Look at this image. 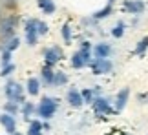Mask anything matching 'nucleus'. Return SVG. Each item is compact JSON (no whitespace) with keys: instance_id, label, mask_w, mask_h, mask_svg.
I'll use <instances>...</instances> for the list:
<instances>
[{"instance_id":"1","label":"nucleus","mask_w":148,"mask_h":135,"mask_svg":"<svg viewBox=\"0 0 148 135\" xmlns=\"http://www.w3.org/2000/svg\"><path fill=\"white\" fill-rule=\"evenodd\" d=\"M18 26H20V16L16 13H8L0 16V44L9 40L11 37H15Z\"/></svg>"},{"instance_id":"2","label":"nucleus","mask_w":148,"mask_h":135,"mask_svg":"<svg viewBox=\"0 0 148 135\" xmlns=\"http://www.w3.org/2000/svg\"><path fill=\"white\" fill-rule=\"evenodd\" d=\"M59 104H60V99L57 97H49V95H44L40 99V102L37 104V115L40 121H49L53 119L57 110H59Z\"/></svg>"},{"instance_id":"3","label":"nucleus","mask_w":148,"mask_h":135,"mask_svg":"<svg viewBox=\"0 0 148 135\" xmlns=\"http://www.w3.org/2000/svg\"><path fill=\"white\" fill-rule=\"evenodd\" d=\"M4 95L8 100H13L20 106L26 102V88L13 78H8V82L4 84Z\"/></svg>"},{"instance_id":"4","label":"nucleus","mask_w":148,"mask_h":135,"mask_svg":"<svg viewBox=\"0 0 148 135\" xmlns=\"http://www.w3.org/2000/svg\"><path fill=\"white\" fill-rule=\"evenodd\" d=\"M37 26H38V18L29 16L24 20V35H26V44L29 48H35L38 42V33H37Z\"/></svg>"},{"instance_id":"5","label":"nucleus","mask_w":148,"mask_h":135,"mask_svg":"<svg viewBox=\"0 0 148 135\" xmlns=\"http://www.w3.org/2000/svg\"><path fill=\"white\" fill-rule=\"evenodd\" d=\"M42 57H44V64H46V66L55 68L62 59H64V51H62V48H60V46L53 44V46H49V48H44V49H42Z\"/></svg>"},{"instance_id":"6","label":"nucleus","mask_w":148,"mask_h":135,"mask_svg":"<svg viewBox=\"0 0 148 135\" xmlns=\"http://www.w3.org/2000/svg\"><path fill=\"white\" fill-rule=\"evenodd\" d=\"M93 60V55L92 51H84V49H77L75 53L71 55L70 59V64L73 70H84V68H88L90 62Z\"/></svg>"},{"instance_id":"7","label":"nucleus","mask_w":148,"mask_h":135,"mask_svg":"<svg viewBox=\"0 0 148 135\" xmlns=\"http://www.w3.org/2000/svg\"><path fill=\"white\" fill-rule=\"evenodd\" d=\"M92 110H93L95 115H108V113H112V111H113V104H112V100L108 99V97L99 95V97L93 99Z\"/></svg>"},{"instance_id":"8","label":"nucleus","mask_w":148,"mask_h":135,"mask_svg":"<svg viewBox=\"0 0 148 135\" xmlns=\"http://www.w3.org/2000/svg\"><path fill=\"white\" fill-rule=\"evenodd\" d=\"M88 68L92 70L93 75H108L113 71V62L110 59H93Z\"/></svg>"},{"instance_id":"9","label":"nucleus","mask_w":148,"mask_h":135,"mask_svg":"<svg viewBox=\"0 0 148 135\" xmlns=\"http://www.w3.org/2000/svg\"><path fill=\"white\" fill-rule=\"evenodd\" d=\"M128 99H130V88L128 86H124V88H121L117 91V95H115V99H113V111L115 113H121V111L126 108V104H128Z\"/></svg>"},{"instance_id":"10","label":"nucleus","mask_w":148,"mask_h":135,"mask_svg":"<svg viewBox=\"0 0 148 135\" xmlns=\"http://www.w3.org/2000/svg\"><path fill=\"white\" fill-rule=\"evenodd\" d=\"M92 55H93V59H110L113 55V48H112V44H108V42L102 40V42L93 44Z\"/></svg>"},{"instance_id":"11","label":"nucleus","mask_w":148,"mask_h":135,"mask_svg":"<svg viewBox=\"0 0 148 135\" xmlns=\"http://www.w3.org/2000/svg\"><path fill=\"white\" fill-rule=\"evenodd\" d=\"M123 9L126 11L128 15L139 16V15L146 9V5H145L143 0H123Z\"/></svg>"},{"instance_id":"12","label":"nucleus","mask_w":148,"mask_h":135,"mask_svg":"<svg viewBox=\"0 0 148 135\" xmlns=\"http://www.w3.org/2000/svg\"><path fill=\"white\" fill-rule=\"evenodd\" d=\"M66 102L71 106V108H82L84 106V100H82V95H81V89L77 88H70L66 91Z\"/></svg>"},{"instance_id":"13","label":"nucleus","mask_w":148,"mask_h":135,"mask_svg":"<svg viewBox=\"0 0 148 135\" xmlns=\"http://www.w3.org/2000/svg\"><path fill=\"white\" fill-rule=\"evenodd\" d=\"M0 126L4 128V132L8 135H13L16 132V119L15 115H9V113H0Z\"/></svg>"},{"instance_id":"14","label":"nucleus","mask_w":148,"mask_h":135,"mask_svg":"<svg viewBox=\"0 0 148 135\" xmlns=\"http://www.w3.org/2000/svg\"><path fill=\"white\" fill-rule=\"evenodd\" d=\"M53 75H55V70L51 66L44 64L42 70H40V75H38L40 84H42V86H46V88H51V86H53Z\"/></svg>"},{"instance_id":"15","label":"nucleus","mask_w":148,"mask_h":135,"mask_svg":"<svg viewBox=\"0 0 148 135\" xmlns=\"http://www.w3.org/2000/svg\"><path fill=\"white\" fill-rule=\"evenodd\" d=\"M40 88H42V84H40V78L38 77H29L27 78V82H26V93L27 95L37 97V95L40 93Z\"/></svg>"},{"instance_id":"16","label":"nucleus","mask_w":148,"mask_h":135,"mask_svg":"<svg viewBox=\"0 0 148 135\" xmlns=\"http://www.w3.org/2000/svg\"><path fill=\"white\" fill-rule=\"evenodd\" d=\"M37 113V104L35 102H31V100H26L24 104L20 106V115L24 117V121L29 122L31 121V117Z\"/></svg>"},{"instance_id":"17","label":"nucleus","mask_w":148,"mask_h":135,"mask_svg":"<svg viewBox=\"0 0 148 135\" xmlns=\"http://www.w3.org/2000/svg\"><path fill=\"white\" fill-rule=\"evenodd\" d=\"M68 80H70L68 73L62 71V70H57L55 75H53V88H62V86H66Z\"/></svg>"},{"instance_id":"18","label":"nucleus","mask_w":148,"mask_h":135,"mask_svg":"<svg viewBox=\"0 0 148 135\" xmlns=\"http://www.w3.org/2000/svg\"><path fill=\"white\" fill-rule=\"evenodd\" d=\"M37 5L40 7V11L44 15H53L57 11V5L53 0H37Z\"/></svg>"},{"instance_id":"19","label":"nucleus","mask_w":148,"mask_h":135,"mask_svg":"<svg viewBox=\"0 0 148 135\" xmlns=\"http://www.w3.org/2000/svg\"><path fill=\"white\" fill-rule=\"evenodd\" d=\"M26 135H44L42 121L40 119H31L29 121V126H27V133Z\"/></svg>"},{"instance_id":"20","label":"nucleus","mask_w":148,"mask_h":135,"mask_svg":"<svg viewBox=\"0 0 148 135\" xmlns=\"http://www.w3.org/2000/svg\"><path fill=\"white\" fill-rule=\"evenodd\" d=\"M112 11H113V5H110V4H106L104 7H101V9H97L95 13H92V18L93 20H104V18H108V16L112 15Z\"/></svg>"},{"instance_id":"21","label":"nucleus","mask_w":148,"mask_h":135,"mask_svg":"<svg viewBox=\"0 0 148 135\" xmlns=\"http://www.w3.org/2000/svg\"><path fill=\"white\" fill-rule=\"evenodd\" d=\"M60 37H62V40H64V44H68L70 46L71 40H73V31H71V26L68 24V22H64L60 27Z\"/></svg>"},{"instance_id":"22","label":"nucleus","mask_w":148,"mask_h":135,"mask_svg":"<svg viewBox=\"0 0 148 135\" xmlns=\"http://www.w3.org/2000/svg\"><path fill=\"white\" fill-rule=\"evenodd\" d=\"M124 33H126V24H124L123 20H119L117 24L110 29V35H112L113 38H123V37H124Z\"/></svg>"},{"instance_id":"23","label":"nucleus","mask_w":148,"mask_h":135,"mask_svg":"<svg viewBox=\"0 0 148 135\" xmlns=\"http://www.w3.org/2000/svg\"><path fill=\"white\" fill-rule=\"evenodd\" d=\"M18 48H20V38L16 37V35H15V37H11L9 40H5V42L2 44V49H8V51H11V53L16 51Z\"/></svg>"},{"instance_id":"24","label":"nucleus","mask_w":148,"mask_h":135,"mask_svg":"<svg viewBox=\"0 0 148 135\" xmlns=\"http://www.w3.org/2000/svg\"><path fill=\"white\" fill-rule=\"evenodd\" d=\"M146 49H148V35L143 37L141 40H137V44H135V49H134V53L137 55V57H143V55L146 53Z\"/></svg>"},{"instance_id":"25","label":"nucleus","mask_w":148,"mask_h":135,"mask_svg":"<svg viewBox=\"0 0 148 135\" xmlns=\"http://www.w3.org/2000/svg\"><path fill=\"white\" fill-rule=\"evenodd\" d=\"M81 95H82L84 104H92L93 99L97 97V95H95V91H93V88H82V89H81Z\"/></svg>"},{"instance_id":"26","label":"nucleus","mask_w":148,"mask_h":135,"mask_svg":"<svg viewBox=\"0 0 148 135\" xmlns=\"http://www.w3.org/2000/svg\"><path fill=\"white\" fill-rule=\"evenodd\" d=\"M20 111V104L13 102V100H8V102L4 104V113H9V115H18Z\"/></svg>"},{"instance_id":"27","label":"nucleus","mask_w":148,"mask_h":135,"mask_svg":"<svg viewBox=\"0 0 148 135\" xmlns=\"http://www.w3.org/2000/svg\"><path fill=\"white\" fill-rule=\"evenodd\" d=\"M18 2L20 0H0V5H2L5 11H11V13H13L16 9V5H18Z\"/></svg>"},{"instance_id":"28","label":"nucleus","mask_w":148,"mask_h":135,"mask_svg":"<svg viewBox=\"0 0 148 135\" xmlns=\"http://www.w3.org/2000/svg\"><path fill=\"white\" fill-rule=\"evenodd\" d=\"M15 70H16V66L11 62V64H8V66H2V71H0V77L2 78H9L11 75L15 73Z\"/></svg>"},{"instance_id":"29","label":"nucleus","mask_w":148,"mask_h":135,"mask_svg":"<svg viewBox=\"0 0 148 135\" xmlns=\"http://www.w3.org/2000/svg\"><path fill=\"white\" fill-rule=\"evenodd\" d=\"M11 59H13V53L11 51H8V49H2V51H0V64L2 66L11 64Z\"/></svg>"},{"instance_id":"30","label":"nucleus","mask_w":148,"mask_h":135,"mask_svg":"<svg viewBox=\"0 0 148 135\" xmlns=\"http://www.w3.org/2000/svg\"><path fill=\"white\" fill-rule=\"evenodd\" d=\"M37 33H38V37H44V35H48V33H49V26H48V22H44V20H38Z\"/></svg>"},{"instance_id":"31","label":"nucleus","mask_w":148,"mask_h":135,"mask_svg":"<svg viewBox=\"0 0 148 135\" xmlns=\"http://www.w3.org/2000/svg\"><path fill=\"white\" fill-rule=\"evenodd\" d=\"M92 48H93V44L90 40H82L81 46H79V49H84V51H92Z\"/></svg>"},{"instance_id":"32","label":"nucleus","mask_w":148,"mask_h":135,"mask_svg":"<svg viewBox=\"0 0 148 135\" xmlns=\"http://www.w3.org/2000/svg\"><path fill=\"white\" fill-rule=\"evenodd\" d=\"M82 26H97V20H93L92 15H90V16H84V18H82Z\"/></svg>"},{"instance_id":"33","label":"nucleus","mask_w":148,"mask_h":135,"mask_svg":"<svg viewBox=\"0 0 148 135\" xmlns=\"http://www.w3.org/2000/svg\"><path fill=\"white\" fill-rule=\"evenodd\" d=\"M137 100H139V102H146V100H148V95L146 93H139L137 95Z\"/></svg>"},{"instance_id":"34","label":"nucleus","mask_w":148,"mask_h":135,"mask_svg":"<svg viewBox=\"0 0 148 135\" xmlns=\"http://www.w3.org/2000/svg\"><path fill=\"white\" fill-rule=\"evenodd\" d=\"M42 130H44V132H49V130H51V126H49V122H48V121H44V122H42Z\"/></svg>"},{"instance_id":"35","label":"nucleus","mask_w":148,"mask_h":135,"mask_svg":"<svg viewBox=\"0 0 148 135\" xmlns=\"http://www.w3.org/2000/svg\"><path fill=\"white\" fill-rule=\"evenodd\" d=\"M115 2H117V0H108V4H110V5H113Z\"/></svg>"},{"instance_id":"36","label":"nucleus","mask_w":148,"mask_h":135,"mask_svg":"<svg viewBox=\"0 0 148 135\" xmlns=\"http://www.w3.org/2000/svg\"><path fill=\"white\" fill-rule=\"evenodd\" d=\"M13 135H22V133H20V132H15V133H13Z\"/></svg>"},{"instance_id":"37","label":"nucleus","mask_w":148,"mask_h":135,"mask_svg":"<svg viewBox=\"0 0 148 135\" xmlns=\"http://www.w3.org/2000/svg\"><path fill=\"white\" fill-rule=\"evenodd\" d=\"M0 51H2V44H0Z\"/></svg>"},{"instance_id":"38","label":"nucleus","mask_w":148,"mask_h":135,"mask_svg":"<svg viewBox=\"0 0 148 135\" xmlns=\"http://www.w3.org/2000/svg\"><path fill=\"white\" fill-rule=\"evenodd\" d=\"M0 16H2V9H0Z\"/></svg>"},{"instance_id":"39","label":"nucleus","mask_w":148,"mask_h":135,"mask_svg":"<svg viewBox=\"0 0 148 135\" xmlns=\"http://www.w3.org/2000/svg\"><path fill=\"white\" fill-rule=\"evenodd\" d=\"M5 135H8V133H5Z\"/></svg>"}]
</instances>
